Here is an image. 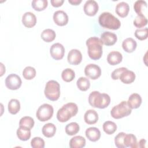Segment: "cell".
<instances>
[{
	"instance_id": "cell-1",
	"label": "cell",
	"mask_w": 148,
	"mask_h": 148,
	"mask_svg": "<svg viewBox=\"0 0 148 148\" xmlns=\"http://www.w3.org/2000/svg\"><path fill=\"white\" fill-rule=\"evenodd\" d=\"M88 49V55L94 60L99 59L102 55V43L101 39L96 36L89 38L86 40Z\"/></svg>"
},
{
	"instance_id": "cell-2",
	"label": "cell",
	"mask_w": 148,
	"mask_h": 148,
	"mask_svg": "<svg viewBox=\"0 0 148 148\" xmlns=\"http://www.w3.org/2000/svg\"><path fill=\"white\" fill-rule=\"evenodd\" d=\"M110 102L109 95L105 93H100L99 91H92L88 96L90 105L99 109H104L108 106Z\"/></svg>"
},
{
	"instance_id": "cell-3",
	"label": "cell",
	"mask_w": 148,
	"mask_h": 148,
	"mask_svg": "<svg viewBox=\"0 0 148 148\" xmlns=\"http://www.w3.org/2000/svg\"><path fill=\"white\" fill-rule=\"evenodd\" d=\"M78 108L76 103L69 102L64 105L57 113V119L60 122L64 123L68 121L72 117L76 116Z\"/></svg>"
},
{
	"instance_id": "cell-4",
	"label": "cell",
	"mask_w": 148,
	"mask_h": 148,
	"mask_svg": "<svg viewBox=\"0 0 148 148\" xmlns=\"http://www.w3.org/2000/svg\"><path fill=\"white\" fill-rule=\"evenodd\" d=\"M98 22L102 27L113 30L118 29L121 25L120 20L112 13L108 12H103L100 14Z\"/></svg>"
},
{
	"instance_id": "cell-5",
	"label": "cell",
	"mask_w": 148,
	"mask_h": 148,
	"mask_svg": "<svg viewBox=\"0 0 148 148\" xmlns=\"http://www.w3.org/2000/svg\"><path fill=\"white\" fill-rule=\"evenodd\" d=\"M46 97L50 101H57L60 96V86L56 80H51L47 82L44 91Z\"/></svg>"
},
{
	"instance_id": "cell-6",
	"label": "cell",
	"mask_w": 148,
	"mask_h": 148,
	"mask_svg": "<svg viewBox=\"0 0 148 148\" xmlns=\"http://www.w3.org/2000/svg\"><path fill=\"white\" fill-rule=\"evenodd\" d=\"M132 109L129 107L127 102L123 101L111 109L110 114L114 119H119L130 115Z\"/></svg>"
},
{
	"instance_id": "cell-7",
	"label": "cell",
	"mask_w": 148,
	"mask_h": 148,
	"mask_svg": "<svg viewBox=\"0 0 148 148\" xmlns=\"http://www.w3.org/2000/svg\"><path fill=\"white\" fill-rule=\"evenodd\" d=\"M54 112L53 108L48 103H44L40 105L38 109L36 116L40 121H46L49 120L53 116Z\"/></svg>"
},
{
	"instance_id": "cell-8",
	"label": "cell",
	"mask_w": 148,
	"mask_h": 148,
	"mask_svg": "<svg viewBox=\"0 0 148 148\" xmlns=\"http://www.w3.org/2000/svg\"><path fill=\"white\" fill-rule=\"evenodd\" d=\"M22 81L20 77L14 73L8 75L5 79V85L10 90H15L18 89L21 86Z\"/></svg>"
},
{
	"instance_id": "cell-9",
	"label": "cell",
	"mask_w": 148,
	"mask_h": 148,
	"mask_svg": "<svg viewBox=\"0 0 148 148\" xmlns=\"http://www.w3.org/2000/svg\"><path fill=\"white\" fill-rule=\"evenodd\" d=\"M84 73L86 76L92 80L97 79L101 75V68L94 64H90L86 66Z\"/></svg>"
},
{
	"instance_id": "cell-10",
	"label": "cell",
	"mask_w": 148,
	"mask_h": 148,
	"mask_svg": "<svg viewBox=\"0 0 148 148\" xmlns=\"http://www.w3.org/2000/svg\"><path fill=\"white\" fill-rule=\"evenodd\" d=\"M50 53L53 59L56 60H61L65 53L64 47L60 43H56L50 47Z\"/></svg>"
},
{
	"instance_id": "cell-11",
	"label": "cell",
	"mask_w": 148,
	"mask_h": 148,
	"mask_svg": "<svg viewBox=\"0 0 148 148\" xmlns=\"http://www.w3.org/2000/svg\"><path fill=\"white\" fill-rule=\"evenodd\" d=\"M99 6L98 3L94 0L87 1L83 7L84 12L86 14L89 16H93L98 11Z\"/></svg>"
},
{
	"instance_id": "cell-12",
	"label": "cell",
	"mask_w": 148,
	"mask_h": 148,
	"mask_svg": "<svg viewBox=\"0 0 148 148\" xmlns=\"http://www.w3.org/2000/svg\"><path fill=\"white\" fill-rule=\"evenodd\" d=\"M67 60L68 62L71 65H78L82 60V54L79 50L72 49L68 54Z\"/></svg>"
},
{
	"instance_id": "cell-13",
	"label": "cell",
	"mask_w": 148,
	"mask_h": 148,
	"mask_svg": "<svg viewBox=\"0 0 148 148\" xmlns=\"http://www.w3.org/2000/svg\"><path fill=\"white\" fill-rule=\"evenodd\" d=\"M100 39L102 44L106 46H112L116 43L117 37L115 34L109 31H106L101 35Z\"/></svg>"
},
{
	"instance_id": "cell-14",
	"label": "cell",
	"mask_w": 148,
	"mask_h": 148,
	"mask_svg": "<svg viewBox=\"0 0 148 148\" xmlns=\"http://www.w3.org/2000/svg\"><path fill=\"white\" fill-rule=\"evenodd\" d=\"M53 20L57 25L64 26L68 22V16L64 11L57 10L53 14Z\"/></svg>"
},
{
	"instance_id": "cell-15",
	"label": "cell",
	"mask_w": 148,
	"mask_h": 148,
	"mask_svg": "<svg viewBox=\"0 0 148 148\" xmlns=\"http://www.w3.org/2000/svg\"><path fill=\"white\" fill-rule=\"evenodd\" d=\"M22 23L27 28H32L36 23V17L35 15L31 12H25L22 17Z\"/></svg>"
},
{
	"instance_id": "cell-16",
	"label": "cell",
	"mask_w": 148,
	"mask_h": 148,
	"mask_svg": "<svg viewBox=\"0 0 148 148\" xmlns=\"http://www.w3.org/2000/svg\"><path fill=\"white\" fill-rule=\"evenodd\" d=\"M123 59L121 53L117 51L110 52L107 56V61L111 65H116L120 63Z\"/></svg>"
},
{
	"instance_id": "cell-17",
	"label": "cell",
	"mask_w": 148,
	"mask_h": 148,
	"mask_svg": "<svg viewBox=\"0 0 148 148\" xmlns=\"http://www.w3.org/2000/svg\"><path fill=\"white\" fill-rule=\"evenodd\" d=\"M127 102L131 109H137L142 103V98L139 94L133 93L129 97L128 101Z\"/></svg>"
},
{
	"instance_id": "cell-18",
	"label": "cell",
	"mask_w": 148,
	"mask_h": 148,
	"mask_svg": "<svg viewBox=\"0 0 148 148\" xmlns=\"http://www.w3.org/2000/svg\"><path fill=\"white\" fill-rule=\"evenodd\" d=\"M86 136L88 140L92 142L98 140L101 137V132L96 127H89L86 130Z\"/></svg>"
},
{
	"instance_id": "cell-19",
	"label": "cell",
	"mask_w": 148,
	"mask_h": 148,
	"mask_svg": "<svg viewBox=\"0 0 148 148\" xmlns=\"http://www.w3.org/2000/svg\"><path fill=\"white\" fill-rule=\"evenodd\" d=\"M130 6L129 5L125 2H120L117 4L116 6V13L121 17H126L129 12Z\"/></svg>"
},
{
	"instance_id": "cell-20",
	"label": "cell",
	"mask_w": 148,
	"mask_h": 148,
	"mask_svg": "<svg viewBox=\"0 0 148 148\" xmlns=\"http://www.w3.org/2000/svg\"><path fill=\"white\" fill-rule=\"evenodd\" d=\"M84 120L88 124H93L96 123L98 120L97 112L93 109L87 110L84 115Z\"/></svg>"
},
{
	"instance_id": "cell-21",
	"label": "cell",
	"mask_w": 148,
	"mask_h": 148,
	"mask_svg": "<svg viewBox=\"0 0 148 148\" xmlns=\"http://www.w3.org/2000/svg\"><path fill=\"white\" fill-rule=\"evenodd\" d=\"M120 80L125 84L132 83L135 79V74L132 71L126 69L123 71L119 76Z\"/></svg>"
},
{
	"instance_id": "cell-22",
	"label": "cell",
	"mask_w": 148,
	"mask_h": 148,
	"mask_svg": "<svg viewBox=\"0 0 148 148\" xmlns=\"http://www.w3.org/2000/svg\"><path fill=\"white\" fill-rule=\"evenodd\" d=\"M136 42L131 38H128L124 40L122 43L123 50L127 53H132L136 48Z\"/></svg>"
},
{
	"instance_id": "cell-23",
	"label": "cell",
	"mask_w": 148,
	"mask_h": 148,
	"mask_svg": "<svg viewBox=\"0 0 148 148\" xmlns=\"http://www.w3.org/2000/svg\"><path fill=\"white\" fill-rule=\"evenodd\" d=\"M86 145V139L82 136H75L69 141L71 148H82Z\"/></svg>"
},
{
	"instance_id": "cell-24",
	"label": "cell",
	"mask_w": 148,
	"mask_h": 148,
	"mask_svg": "<svg viewBox=\"0 0 148 148\" xmlns=\"http://www.w3.org/2000/svg\"><path fill=\"white\" fill-rule=\"evenodd\" d=\"M42 134L45 137L51 138L53 137L56 132V127L53 123H49L45 124L42 129Z\"/></svg>"
},
{
	"instance_id": "cell-25",
	"label": "cell",
	"mask_w": 148,
	"mask_h": 148,
	"mask_svg": "<svg viewBox=\"0 0 148 148\" xmlns=\"http://www.w3.org/2000/svg\"><path fill=\"white\" fill-rule=\"evenodd\" d=\"M16 134L18 138L20 140L23 141H26L28 140L31 137V129L23 127H20L17 130Z\"/></svg>"
},
{
	"instance_id": "cell-26",
	"label": "cell",
	"mask_w": 148,
	"mask_h": 148,
	"mask_svg": "<svg viewBox=\"0 0 148 148\" xmlns=\"http://www.w3.org/2000/svg\"><path fill=\"white\" fill-rule=\"evenodd\" d=\"M136 136L132 134H125L124 138V145L125 147L135 148L138 147Z\"/></svg>"
},
{
	"instance_id": "cell-27",
	"label": "cell",
	"mask_w": 148,
	"mask_h": 148,
	"mask_svg": "<svg viewBox=\"0 0 148 148\" xmlns=\"http://www.w3.org/2000/svg\"><path fill=\"white\" fill-rule=\"evenodd\" d=\"M41 38L46 42H51L54 40L56 38V34L54 30L51 29H44L40 35Z\"/></svg>"
},
{
	"instance_id": "cell-28",
	"label": "cell",
	"mask_w": 148,
	"mask_h": 148,
	"mask_svg": "<svg viewBox=\"0 0 148 148\" xmlns=\"http://www.w3.org/2000/svg\"><path fill=\"white\" fill-rule=\"evenodd\" d=\"M8 110L10 113L16 114L20 109V103L18 100L16 99H12L8 103Z\"/></svg>"
},
{
	"instance_id": "cell-29",
	"label": "cell",
	"mask_w": 148,
	"mask_h": 148,
	"mask_svg": "<svg viewBox=\"0 0 148 148\" xmlns=\"http://www.w3.org/2000/svg\"><path fill=\"white\" fill-rule=\"evenodd\" d=\"M78 88L83 91H87L90 87V82L88 79L85 77H80L76 82Z\"/></svg>"
},
{
	"instance_id": "cell-30",
	"label": "cell",
	"mask_w": 148,
	"mask_h": 148,
	"mask_svg": "<svg viewBox=\"0 0 148 148\" xmlns=\"http://www.w3.org/2000/svg\"><path fill=\"white\" fill-rule=\"evenodd\" d=\"M103 130L108 135L113 134L117 130V125L112 121H106L103 124Z\"/></svg>"
},
{
	"instance_id": "cell-31",
	"label": "cell",
	"mask_w": 148,
	"mask_h": 148,
	"mask_svg": "<svg viewBox=\"0 0 148 148\" xmlns=\"http://www.w3.org/2000/svg\"><path fill=\"white\" fill-rule=\"evenodd\" d=\"M147 3L143 0H138L134 5V9L137 14H143V10L147 9Z\"/></svg>"
},
{
	"instance_id": "cell-32",
	"label": "cell",
	"mask_w": 148,
	"mask_h": 148,
	"mask_svg": "<svg viewBox=\"0 0 148 148\" xmlns=\"http://www.w3.org/2000/svg\"><path fill=\"white\" fill-rule=\"evenodd\" d=\"M80 127L76 122H72L65 127V132L68 135H74L79 131Z\"/></svg>"
},
{
	"instance_id": "cell-33",
	"label": "cell",
	"mask_w": 148,
	"mask_h": 148,
	"mask_svg": "<svg viewBox=\"0 0 148 148\" xmlns=\"http://www.w3.org/2000/svg\"><path fill=\"white\" fill-rule=\"evenodd\" d=\"M75 77V72L71 68H66L62 71L61 73V77L62 80L66 82H70L72 81Z\"/></svg>"
},
{
	"instance_id": "cell-34",
	"label": "cell",
	"mask_w": 148,
	"mask_h": 148,
	"mask_svg": "<svg viewBox=\"0 0 148 148\" xmlns=\"http://www.w3.org/2000/svg\"><path fill=\"white\" fill-rule=\"evenodd\" d=\"M34 119L29 116H24L22 117L19 121V126L31 129L34 125Z\"/></svg>"
},
{
	"instance_id": "cell-35",
	"label": "cell",
	"mask_w": 148,
	"mask_h": 148,
	"mask_svg": "<svg viewBox=\"0 0 148 148\" xmlns=\"http://www.w3.org/2000/svg\"><path fill=\"white\" fill-rule=\"evenodd\" d=\"M32 7L37 11L43 10L48 5L47 0H34L32 1Z\"/></svg>"
},
{
	"instance_id": "cell-36",
	"label": "cell",
	"mask_w": 148,
	"mask_h": 148,
	"mask_svg": "<svg viewBox=\"0 0 148 148\" xmlns=\"http://www.w3.org/2000/svg\"><path fill=\"white\" fill-rule=\"evenodd\" d=\"M23 76L27 80H31L36 76V70L34 67L27 66L23 71Z\"/></svg>"
},
{
	"instance_id": "cell-37",
	"label": "cell",
	"mask_w": 148,
	"mask_h": 148,
	"mask_svg": "<svg viewBox=\"0 0 148 148\" xmlns=\"http://www.w3.org/2000/svg\"><path fill=\"white\" fill-rule=\"evenodd\" d=\"M147 19L143 14H138L134 20V25L137 28H142L146 25Z\"/></svg>"
},
{
	"instance_id": "cell-38",
	"label": "cell",
	"mask_w": 148,
	"mask_h": 148,
	"mask_svg": "<svg viewBox=\"0 0 148 148\" xmlns=\"http://www.w3.org/2000/svg\"><path fill=\"white\" fill-rule=\"evenodd\" d=\"M125 133L121 132L119 133L114 138V143L118 148H125L124 145V138Z\"/></svg>"
},
{
	"instance_id": "cell-39",
	"label": "cell",
	"mask_w": 148,
	"mask_h": 148,
	"mask_svg": "<svg viewBox=\"0 0 148 148\" xmlns=\"http://www.w3.org/2000/svg\"><path fill=\"white\" fill-rule=\"evenodd\" d=\"M148 29L147 28L142 29H137L135 32V37L140 40H145L147 38Z\"/></svg>"
},
{
	"instance_id": "cell-40",
	"label": "cell",
	"mask_w": 148,
	"mask_h": 148,
	"mask_svg": "<svg viewBox=\"0 0 148 148\" xmlns=\"http://www.w3.org/2000/svg\"><path fill=\"white\" fill-rule=\"evenodd\" d=\"M31 145L33 148H44L45 141L40 137H35L31 140Z\"/></svg>"
},
{
	"instance_id": "cell-41",
	"label": "cell",
	"mask_w": 148,
	"mask_h": 148,
	"mask_svg": "<svg viewBox=\"0 0 148 148\" xmlns=\"http://www.w3.org/2000/svg\"><path fill=\"white\" fill-rule=\"evenodd\" d=\"M126 69H127V68H125V67H121V68H117L115 70H114L112 74H111V77L112 78V79L113 80H117V79H119V76L120 75H121V73L125 71Z\"/></svg>"
},
{
	"instance_id": "cell-42",
	"label": "cell",
	"mask_w": 148,
	"mask_h": 148,
	"mask_svg": "<svg viewBox=\"0 0 148 148\" xmlns=\"http://www.w3.org/2000/svg\"><path fill=\"white\" fill-rule=\"evenodd\" d=\"M51 3L54 7L61 6L64 3V0H51Z\"/></svg>"
},
{
	"instance_id": "cell-43",
	"label": "cell",
	"mask_w": 148,
	"mask_h": 148,
	"mask_svg": "<svg viewBox=\"0 0 148 148\" xmlns=\"http://www.w3.org/2000/svg\"><path fill=\"white\" fill-rule=\"evenodd\" d=\"M145 144H146V140L142 139L139 140L138 145V147L143 148V147H145Z\"/></svg>"
},
{
	"instance_id": "cell-44",
	"label": "cell",
	"mask_w": 148,
	"mask_h": 148,
	"mask_svg": "<svg viewBox=\"0 0 148 148\" xmlns=\"http://www.w3.org/2000/svg\"><path fill=\"white\" fill-rule=\"evenodd\" d=\"M68 2L73 5H77L82 2V0H68Z\"/></svg>"
}]
</instances>
